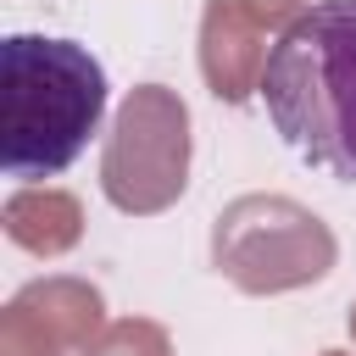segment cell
Instances as JSON below:
<instances>
[{"instance_id":"cell-1","label":"cell","mask_w":356,"mask_h":356,"mask_svg":"<svg viewBox=\"0 0 356 356\" xmlns=\"http://www.w3.org/2000/svg\"><path fill=\"white\" fill-rule=\"evenodd\" d=\"M261 100L300 161L356 184V0H323L284 28Z\"/></svg>"},{"instance_id":"cell-2","label":"cell","mask_w":356,"mask_h":356,"mask_svg":"<svg viewBox=\"0 0 356 356\" xmlns=\"http://www.w3.org/2000/svg\"><path fill=\"white\" fill-rule=\"evenodd\" d=\"M106 117V72L72 39H0V167L6 178H56Z\"/></svg>"},{"instance_id":"cell-3","label":"cell","mask_w":356,"mask_h":356,"mask_svg":"<svg viewBox=\"0 0 356 356\" xmlns=\"http://www.w3.org/2000/svg\"><path fill=\"white\" fill-rule=\"evenodd\" d=\"M334 228L289 195H239L211 222V267L245 295L306 289L334 273Z\"/></svg>"},{"instance_id":"cell-4","label":"cell","mask_w":356,"mask_h":356,"mask_svg":"<svg viewBox=\"0 0 356 356\" xmlns=\"http://www.w3.org/2000/svg\"><path fill=\"white\" fill-rule=\"evenodd\" d=\"M189 184V106L167 83H139L117 106L100 156V189L128 217L167 211Z\"/></svg>"},{"instance_id":"cell-5","label":"cell","mask_w":356,"mask_h":356,"mask_svg":"<svg viewBox=\"0 0 356 356\" xmlns=\"http://www.w3.org/2000/svg\"><path fill=\"white\" fill-rule=\"evenodd\" d=\"M200 72L217 100H250L261 95L267 50H261V22L239 0H206L200 11Z\"/></svg>"},{"instance_id":"cell-6","label":"cell","mask_w":356,"mask_h":356,"mask_svg":"<svg viewBox=\"0 0 356 356\" xmlns=\"http://www.w3.org/2000/svg\"><path fill=\"white\" fill-rule=\"evenodd\" d=\"M11 306L28 312L61 350H78V356H83V350L100 339V328H106V300H100V289L83 284V278H33V284H22V289L11 295Z\"/></svg>"},{"instance_id":"cell-7","label":"cell","mask_w":356,"mask_h":356,"mask_svg":"<svg viewBox=\"0 0 356 356\" xmlns=\"http://www.w3.org/2000/svg\"><path fill=\"white\" fill-rule=\"evenodd\" d=\"M0 222H6V239L22 245L28 256H61V250H72L83 239V206H78V195L50 189V184H22L0 206Z\"/></svg>"},{"instance_id":"cell-8","label":"cell","mask_w":356,"mask_h":356,"mask_svg":"<svg viewBox=\"0 0 356 356\" xmlns=\"http://www.w3.org/2000/svg\"><path fill=\"white\" fill-rule=\"evenodd\" d=\"M83 356H172V339L150 317H117V323L100 328V339Z\"/></svg>"},{"instance_id":"cell-9","label":"cell","mask_w":356,"mask_h":356,"mask_svg":"<svg viewBox=\"0 0 356 356\" xmlns=\"http://www.w3.org/2000/svg\"><path fill=\"white\" fill-rule=\"evenodd\" d=\"M61 345L28 317V312H17V306H6L0 312V356H56Z\"/></svg>"},{"instance_id":"cell-10","label":"cell","mask_w":356,"mask_h":356,"mask_svg":"<svg viewBox=\"0 0 356 356\" xmlns=\"http://www.w3.org/2000/svg\"><path fill=\"white\" fill-rule=\"evenodd\" d=\"M239 6H245L261 28H278V22L289 28L295 17H306V11H312V0H239Z\"/></svg>"},{"instance_id":"cell-11","label":"cell","mask_w":356,"mask_h":356,"mask_svg":"<svg viewBox=\"0 0 356 356\" xmlns=\"http://www.w3.org/2000/svg\"><path fill=\"white\" fill-rule=\"evenodd\" d=\"M350 339H356V306H350Z\"/></svg>"},{"instance_id":"cell-12","label":"cell","mask_w":356,"mask_h":356,"mask_svg":"<svg viewBox=\"0 0 356 356\" xmlns=\"http://www.w3.org/2000/svg\"><path fill=\"white\" fill-rule=\"evenodd\" d=\"M317 356H350V350H317Z\"/></svg>"}]
</instances>
